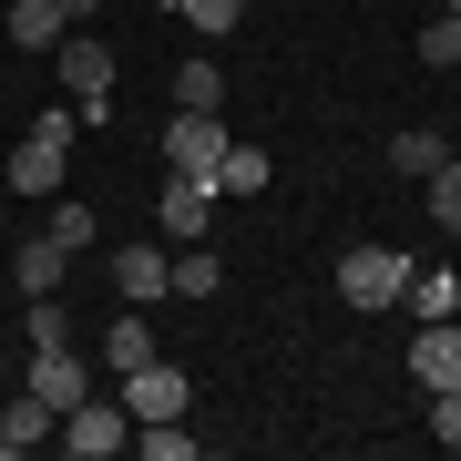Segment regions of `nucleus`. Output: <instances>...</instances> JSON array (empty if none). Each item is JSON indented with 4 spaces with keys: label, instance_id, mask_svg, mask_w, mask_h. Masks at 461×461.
Returning <instances> with one entry per match:
<instances>
[{
    "label": "nucleus",
    "instance_id": "obj_1",
    "mask_svg": "<svg viewBox=\"0 0 461 461\" xmlns=\"http://www.w3.org/2000/svg\"><path fill=\"white\" fill-rule=\"evenodd\" d=\"M72 103H41V123L21 133L11 144V165H0V185H11V195H62V165H72Z\"/></svg>",
    "mask_w": 461,
    "mask_h": 461
},
{
    "label": "nucleus",
    "instance_id": "obj_2",
    "mask_svg": "<svg viewBox=\"0 0 461 461\" xmlns=\"http://www.w3.org/2000/svg\"><path fill=\"white\" fill-rule=\"evenodd\" d=\"M51 62H62V93H72V113H83V123L113 113V41H103V32H62Z\"/></svg>",
    "mask_w": 461,
    "mask_h": 461
},
{
    "label": "nucleus",
    "instance_id": "obj_3",
    "mask_svg": "<svg viewBox=\"0 0 461 461\" xmlns=\"http://www.w3.org/2000/svg\"><path fill=\"white\" fill-rule=\"evenodd\" d=\"M400 287H411V257L400 247H348L339 257V297L348 308H400Z\"/></svg>",
    "mask_w": 461,
    "mask_h": 461
},
{
    "label": "nucleus",
    "instance_id": "obj_4",
    "mask_svg": "<svg viewBox=\"0 0 461 461\" xmlns=\"http://www.w3.org/2000/svg\"><path fill=\"white\" fill-rule=\"evenodd\" d=\"M72 461H113V451H133V411L123 400H83V411H62V430H51Z\"/></svg>",
    "mask_w": 461,
    "mask_h": 461
},
{
    "label": "nucleus",
    "instance_id": "obj_5",
    "mask_svg": "<svg viewBox=\"0 0 461 461\" xmlns=\"http://www.w3.org/2000/svg\"><path fill=\"white\" fill-rule=\"evenodd\" d=\"M185 400H195V379H185L175 359L123 369V411H133V420H185Z\"/></svg>",
    "mask_w": 461,
    "mask_h": 461
},
{
    "label": "nucleus",
    "instance_id": "obj_6",
    "mask_svg": "<svg viewBox=\"0 0 461 461\" xmlns=\"http://www.w3.org/2000/svg\"><path fill=\"white\" fill-rule=\"evenodd\" d=\"M226 144H236L226 113H175V123H165V175H215Z\"/></svg>",
    "mask_w": 461,
    "mask_h": 461
},
{
    "label": "nucleus",
    "instance_id": "obj_7",
    "mask_svg": "<svg viewBox=\"0 0 461 461\" xmlns=\"http://www.w3.org/2000/svg\"><path fill=\"white\" fill-rule=\"evenodd\" d=\"M154 205H165V236H175V247H195V236L215 226V185H205V175H165Z\"/></svg>",
    "mask_w": 461,
    "mask_h": 461
},
{
    "label": "nucleus",
    "instance_id": "obj_8",
    "mask_svg": "<svg viewBox=\"0 0 461 461\" xmlns=\"http://www.w3.org/2000/svg\"><path fill=\"white\" fill-rule=\"evenodd\" d=\"M113 297H123V308L175 297V257H165V247H113Z\"/></svg>",
    "mask_w": 461,
    "mask_h": 461
},
{
    "label": "nucleus",
    "instance_id": "obj_9",
    "mask_svg": "<svg viewBox=\"0 0 461 461\" xmlns=\"http://www.w3.org/2000/svg\"><path fill=\"white\" fill-rule=\"evenodd\" d=\"M32 400H41L51 420L93 400V390H83V359H72V339H62V348H32Z\"/></svg>",
    "mask_w": 461,
    "mask_h": 461
},
{
    "label": "nucleus",
    "instance_id": "obj_10",
    "mask_svg": "<svg viewBox=\"0 0 461 461\" xmlns=\"http://www.w3.org/2000/svg\"><path fill=\"white\" fill-rule=\"evenodd\" d=\"M411 379H420V390H461V329H451V318H420V339H411Z\"/></svg>",
    "mask_w": 461,
    "mask_h": 461
},
{
    "label": "nucleus",
    "instance_id": "obj_11",
    "mask_svg": "<svg viewBox=\"0 0 461 461\" xmlns=\"http://www.w3.org/2000/svg\"><path fill=\"white\" fill-rule=\"evenodd\" d=\"M62 267H72V247H62V236H21V247H11V287L21 297H51V287H62Z\"/></svg>",
    "mask_w": 461,
    "mask_h": 461
},
{
    "label": "nucleus",
    "instance_id": "obj_12",
    "mask_svg": "<svg viewBox=\"0 0 461 461\" xmlns=\"http://www.w3.org/2000/svg\"><path fill=\"white\" fill-rule=\"evenodd\" d=\"M144 359H165V348H154V329H144V308H123L113 329H103V369L123 379V369H144Z\"/></svg>",
    "mask_w": 461,
    "mask_h": 461
},
{
    "label": "nucleus",
    "instance_id": "obj_13",
    "mask_svg": "<svg viewBox=\"0 0 461 461\" xmlns=\"http://www.w3.org/2000/svg\"><path fill=\"white\" fill-rule=\"evenodd\" d=\"M51 430H62V420H51L32 390H21V400H0V461H11V451H32V441H51Z\"/></svg>",
    "mask_w": 461,
    "mask_h": 461
},
{
    "label": "nucleus",
    "instance_id": "obj_14",
    "mask_svg": "<svg viewBox=\"0 0 461 461\" xmlns=\"http://www.w3.org/2000/svg\"><path fill=\"white\" fill-rule=\"evenodd\" d=\"M0 21H11V41H21V51H62V32H72V21L51 11V0H11Z\"/></svg>",
    "mask_w": 461,
    "mask_h": 461
},
{
    "label": "nucleus",
    "instance_id": "obj_15",
    "mask_svg": "<svg viewBox=\"0 0 461 461\" xmlns=\"http://www.w3.org/2000/svg\"><path fill=\"white\" fill-rule=\"evenodd\" d=\"M175 113H226V72H215L205 51H195V62L175 72Z\"/></svg>",
    "mask_w": 461,
    "mask_h": 461
},
{
    "label": "nucleus",
    "instance_id": "obj_16",
    "mask_svg": "<svg viewBox=\"0 0 461 461\" xmlns=\"http://www.w3.org/2000/svg\"><path fill=\"white\" fill-rule=\"evenodd\" d=\"M205 185H215V195H257V185H267V154H257V144H226Z\"/></svg>",
    "mask_w": 461,
    "mask_h": 461
},
{
    "label": "nucleus",
    "instance_id": "obj_17",
    "mask_svg": "<svg viewBox=\"0 0 461 461\" xmlns=\"http://www.w3.org/2000/svg\"><path fill=\"white\" fill-rule=\"evenodd\" d=\"M215 287H226V257H215L205 236H195V247L175 257V297H215Z\"/></svg>",
    "mask_w": 461,
    "mask_h": 461
},
{
    "label": "nucleus",
    "instance_id": "obj_18",
    "mask_svg": "<svg viewBox=\"0 0 461 461\" xmlns=\"http://www.w3.org/2000/svg\"><path fill=\"white\" fill-rule=\"evenodd\" d=\"M441 154H451L441 133H420V123H411V133H400V144H390V165L411 175V185H430V175H441Z\"/></svg>",
    "mask_w": 461,
    "mask_h": 461
},
{
    "label": "nucleus",
    "instance_id": "obj_19",
    "mask_svg": "<svg viewBox=\"0 0 461 461\" xmlns=\"http://www.w3.org/2000/svg\"><path fill=\"white\" fill-rule=\"evenodd\" d=\"M430 226H441V236H461V144L441 154V175H430Z\"/></svg>",
    "mask_w": 461,
    "mask_h": 461
},
{
    "label": "nucleus",
    "instance_id": "obj_20",
    "mask_svg": "<svg viewBox=\"0 0 461 461\" xmlns=\"http://www.w3.org/2000/svg\"><path fill=\"white\" fill-rule=\"evenodd\" d=\"M133 451H144V461H195V430H175V420H133Z\"/></svg>",
    "mask_w": 461,
    "mask_h": 461
},
{
    "label": "nucleus",
    "instance_id": "obj_21",
    "mask_svg": "<svg viewBox=\"0 0 461 461\" xmlns=\"http://www.w3.org/2000/svg\"><path fill=\"white\" fill-rule=\"evenodd\" d=\"M400 297H411V308H420V318H451V308H461V287L441 277V267H420V277H411V287H400Z\"/></svg>",
    "mask_w": 461,
    "mask_h": 461
},
{
    "label": "nucleus",
    "instance_id": "obj_22",
    "mask_svg": "<svg viewBox=\"0 0 461 461\" xmlns=\"http://www.w3.org/2000/svg\"><path fill=\"white\" fill-rule=\"evenodd\" d=\"M175 11H185V21H195V32H205V41H226V32H236V21H247V0H175Z\"/></svg>",
    "mask_w": 461,
    "mask_h": 461
},
{
    "label": "nucleus",
    "instance_id": "obj_23",
    "mask_svg": "<svg viewBox=\"0 0 461 461\" xmlns=\"http://www.w3.org/2000/svg\"><path fill=\"white\" fill-rule=\"evenodd\" d=\"M420 62H430V72H461V21H451V11L420 32Z\"/></svg>",
    "mask_w": 461,
    "mask_h": 461
},
{
    "label": "nucleus",
    "instance_id": "obj_24",
    "mask_svg": "<svg viewBox=\"0 0 461 461\" xmlns=\"http://www.w3.org/2000/svg\"><path fill=\"white\" fill-rule=\"evenodd\" d=\"M21 329H32V348H62L72 318H62V297H32V318H21Z\"/></svg>",
    "mask_w": 461,
    "mask_h": 461
},
{
    "label": "nucleus",
    "instance_id": "obj_25",
    "mask_svg": "<svg viewBox=\"0 0 461 461\" xmlns=\"http://www.w3.org/2000/svg\"><path fill=\"white\" fill-rule=\"evenodd\" d=\"M51 236H62V247L83 257V247H93V205H83V195H72V205H51Z\"/></svg>",
    "mask_w": 461,
    "mask_h": 461
},
{
    "label": "nucleus",
    "instance_id": "obj_26",
    "mask_svg": "<svg viewBox=\"0 0 461 461\" xmlns=\"http://www.w3.org/2000/svg\"><path fill=\"white\" fill-rule=\"evenodd\" d=\"M430 441L461 451V390H430Z\"/></svg>",
    "mask_w": 461,
    "mask_h": 461
},
{
    "label": "nucleus",
    "instance_id": "obj_27",
    "mask_svg": "<svg viewBox=\"0 0 461 461\" xmlns=\"http://www.w3.org/2000/svg\"><path fill=\"white\" fill-rule=\"evenodd\" d=\"M51 11H62V21H72V32H83V21L103 11V0H51Z\"/></svg>",
    "mask_w": 461,
    "mask_h": 461
},
{
    "label": "nucleus",
    "instance_id": "obj_28",
    "mask_svg": "<svg viewBox=\"0 0 461 461\" xmlns=\"http://www.w3.org/2000/svg\"><path fill=\"white\" fill-rule=\"evenodd\" d=\"M441 11H451V21H461V0H441Z\"/></svg>",
    "mask_w": 461,
    "mask_h": 461
}]
</instances>
